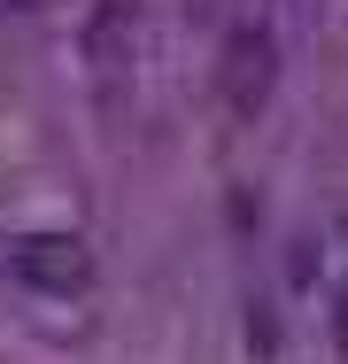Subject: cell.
<instances>
[{
  "label": "cell",
  "mask_w": 348,
  "mask_h": 364,
  "mask_svg": "<svg viewBox=\"0 0 348 364\" xmlns=\"http://www.w3.org/2000/svg\"><path fill=\"white\" fill-rule=\"evenodd\" d=\"M132 47H139V0H93V16H85V63H93V77L132 70Z\"/></svg>",
  "instance_id": "6da1fadb"
},
{
  "label": "cell",
  "mask_w": 348,
  "mask_h": 364,
  "mask_svg": "<svg viewBox=\"0 0 348 364\" xmlns=\"http://www.w3.org/2000/svg\"><path fill=\"white\" fill-rule=\"evenodd\" d=\"M8 264H16V279H31V287H47V294H70V287H85V279H93L85 248H77V240H62V232H47V240H23Z\"/></svg>",
  "instance_id": "7a4b0ae2"
},
{
  "label": "cell",
  "mask_w": 348,
  "mask_h": 364,
  "mask_svg": "<svg viewBox=\"0 0 348 364\" xmlns=\"http://www.w3.org/2000/svg\"><path fill=\"white\" fill-rule=\"evenodd\" d=\"M263 93H271V39L263 31H240L224 47V101H232V117H248Z\"/></svg>",
  "instance_id": "3957f363"
},
{
  "label": "cell",
  "mask_w": 348,
  "mask_h": 364,
  "mask_svg": "<svg viewBox=\"0 0 348 364\" xmlns=\"http://www.w3.org/2000/svg\"><path fill=\"white\" fill-rule=\"evenodd\" d=\"M0 8H39V0H0Z\"/></svg>",
  "instance_id": "277c9868"
},
{
  "label": "cell",
  "mask_w": 348,
  "mask_h": 364,
  "mask_svg": "<svg viewBox=\"0 0 348 364\" xmlns=\"http://www.w3.org/2000/svg\"><path fill=\"white\" fill-rule=\"evenodd\" d=\"M341 341H348V318H341Z\"/></svg>",
  "instance_id": "5b68a950"
}]
</instances>
